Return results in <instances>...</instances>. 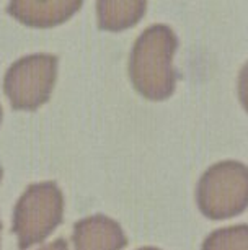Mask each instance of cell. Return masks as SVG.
Segmentation results:
<instances>
[{"label": "cell", "instance_id": "cell-1", "mask_svg": "<svg viewBox=\"0 0 248 250\" xmlns=\"http://www.w3.org/2000/svg\"><path fill=\"white\" fill-rule=\"evenodd\" d=\"M176 49L178 36L170 26L152 25L140 33L131 49L128 65L135 92L153 102L173 95L178 80V72L173 67Z\"/></svg>", "mask_w": 248, "mask_h": 250}, {"label": "cell", "instance_id": "cell-2", "mask_svg": "<svg viewBox=\"0 0 248 250\" xmlns=\"http://www.w3.org/2000/svg\"><path fill=\"white\" fill-rule=\"evenodd\" d=\"M196 203L214 221L242 214L248 208V167L232 159L210 165L196 187Z\"/></svg>", "mask_w": 248, "mask_h": 250}, {"label": "cell", "instance_id": "cell-3", "mask_svg": "<svg viewBox=\"0 0 248 250\" xmlns=\"http://www.w3.org/2000/svg\"><path fill=\"white\" fill-rule=\"evenodd\" d=\"M57 56L30 54L8 67L3 90L15 110H38L49 100L57 77Z\"/></svg>", "mask_w": 248, "mask_h": 250}, {"label": "cell", "instance_id": "cell-4", "mask_svg": "<svg viewBox=\"0 0 248 250\" xmlns=\"http://www.w3.org/2000/svg\"><path fill=\"white\" fill-rule=\"evenodd\" d=\"M62 193L53 182L28 187L15 208L13 230L18 234L20 247L26 249L39 242L60 223Z\"/></svg>", "mask_w": 248, "mask_h": 250}, {"label": "cell", "instance_id": "cell-5", "mask_svg": "<svg viewBox=\"0 0 248 250\" xmlns=\"http://www.w3.org/2000/svg\"><path fill=\"white\" fill-rule=\"evenodd\" d=\"M74 242L77 250H121L128 239L118 223L98 214L76 224Z\"/></svg>", "mask_w": 248, "mask_h": 250}, {"label": "cell", "instance_id": "cell-6", "mask_svg": "<svg viewBox=\"0 0 248 250\" xmlns=\"http://www.w3.org/2000/svg\"><path fill=\"white\" fill-rule=\"evenodd\" d=\"M82 7V2H10L8 13L30 26L48 28L62 23Z\"/></svg>", "mask_w": 248, "mask_h": 250}, {"label": "cell", "instance_id": "cell-7", "mask_svg": "<svg viewBox=\"0 0 248 250\" xmlns=\"http://www.w3.org/2000/svg\"><path fill=\"white\" fill-rule=\"evenodd\" d=\"M147 2H98V26L101 30L121 31L134 26L146 15Z\"/></svg>", "mask_w": 248, "mask_h": 250}, {"label": "cell", "instance_id": "cell-8", "mask_svg": "<svg viewBox=\"0 0 248 250\" xmlns=\"http://www.w3.org/2000/svg\"><path fill=\"white\" fill-rule=\"evenodd\" d=\"M201 250H248V224L216 229L204 239Z\"/></svg>", "mask_w": 248, "mask_h": 250}, {"label": "cell", "instance_id": "cell-9", "mask_svg": "<svg viewBox=\"0 0 248 250\" xmlns=\"http://www.w3.org/2000/svg\"><path fill=\"white\" fill-rule=\"evenodd\" d=\"M237 93H238V100H240L242 106L245 108V111L248 113V62L243 64L240 72H238Z\"/></svg>", "mask_w": 248, "mask_h": 250}, {"label": "cell", "instance_id": "cell-10", "mask_svg": "<svg viewBox=\"0 0 248 250\" xmlns=\"http://www.w3.org/2000/svg\"><path fill=\"white\" fill-rule=\"evenodd\" d=\"M41 250H67V242H65L64 239H57L56 242L46 245V247Z\"/></svg>", "mask_w": 248, "mask_h": 250}, {"label": "cell", "instance_id": "cell-11", "mask_svg": "<svg viewBox=\"0 0 248 250\" xmlns=\"http://www.w3.org/2000/svg\"><path fill=\"white\" fill-rule=\"evenodd\" d=\"M139 250H158V249H153V247H146V249H139Z\"/></svg>", "mask_w": 248, "mask_h": 250}, {"label": "cell", "instance_id": "cell-12", "mask_svg": "<svg viewBox=\"0 0 248 250\" xmlns=\"http://www.w3.org/2000/svg\"><path fill=\"white\" fill-rule=\"evenodd\" d=\"M0 121H2V108H0Z\"/></svg>", "mask_w": 248, "mask_h": 250}, {"label": "cell", "instance_id": "cell-13", "mask_svg": "<svg viewBox=\"0 0 248 250\" xmlns=\"http://www.w3.org/2000/svg\"><path fill=\"white\" fill-rule=\"evenodd\" d=\"M0 178H2V167H0Z\"/></svg>", "mask_w": 248, "mask_h": 250}, {"label": "cell", "instance_id": "cell-14", "mask_svg": "<svg viewBox=\"0 0 248 250\" xmlns=\"http://www.w3.org/2000/svg\"><path fill=\"white\" fill-rule=\"evenodd\" d=\"M0 228H2V226H0Z\"/></svg>", "mask_w": 248, "mask_h": 250}]
</instances>
